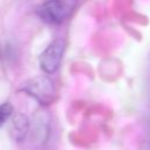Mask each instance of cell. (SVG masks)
<instances>
[{"mask_svg":"<svg viewBox=\"0 0 150 150\" xmlns=\"http://www.w3.org/2000/svg\"><path fill=\"white\" fill-rule=\"evenodd\" d=\"M13 115V107L9 102H5L0 104V128L12 117Z\"/></svg>","mask_w":150,"mask_h":150,"instance_id":"5b68a950","label":"cell"},{"mask_svg":"<svg viewBox=\"0 0 150 150\" xmlns=\"http://www.w3.org/2000/svg\"><path fill=\"white\" fill-rule=\"evenodd\" d=\"M79 0H46L36 13L42 21L49 25H60L66 21L75 11Z\"/></svg>","mask_w":150,"mask_h":150,"instance_id":"6da1fadb","label":"cell"},{"mask_svg":"<svg viewBox=\"0 0 150 150\" xmlns=\"http://www.w3.org/2000/svg\"><path fill=\"white\" fill-rule=\"evenodd\" d=\"M29 132V121L23 114H15L12 118V124H11V134L12 137L21 142L26 138L27 134Z\"/></svg>","mask_w":150,"mask_h":150,"instance_id":"277c9868","label":"cell"},{"mask_svg":"<svg viewBox=\"0 0 150 150\" xmlns=\"http://www.w3.org/2000/svg\"><path fill=\"white\" fill-rule=\"evenodd\" d=\"M21 89L42 105H48L54 102L56 95L52 80L45 75L35 76L26 81L25 83H22Z\"/></svg>","mask_w":150,"mask_h":150,"instance_id":"7a4b0ae2","label":"cell"},{"mask_svg":"<svg viewBox=\"0 0 150 150\" xmlns=\"http://www.w3.org/2000/svg\"><path fill=\"white\" fill-rule=\"evenodd\" d=\"M63 52H64L63 40L56 39L52 41L40 55L39 63L41 69L47 74H53L54 71H56L60 67Z\"/></svg>","mask_w":150,"mask_h":150,"instance_id":"3957f363","label":"cell"}]
</instances>
